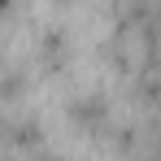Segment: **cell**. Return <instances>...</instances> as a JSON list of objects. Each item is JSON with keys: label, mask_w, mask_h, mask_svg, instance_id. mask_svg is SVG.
I'll list each match as a JSON object with an SVG mask.
<instances>
[{"label": "cell", "mask_w": 161, "mask_h": 161, "mask_svg": "<svg viewBox=\"0 0 161 161\" xmlns=\"http://www.w3.org/2000/svg\"><path fill=\"white\" fill-rule=\"evenodd\" d=\"M65 113H70V122L83 126L87 135H113V105H109L105 92H79V96L65 105Z\"/></svg>", "instance_id": "6da1fadb"}, {"label": "cell", "mask_w": 161, "mask_h": 161, "mask_svg": "<svg viewBox=\"0 0 161 161\" xmlns=\"http://www.w3.org/2000/svg\"><path fill=\"white\" fill-rule=\"evenodd\" d=\"M39 57H44L48 65H61V61L70 57V44H65V35H61V31H44V35H39Z\"/></svg>", "instance_id": "7a4b0ae2"}]
</instances>
